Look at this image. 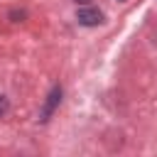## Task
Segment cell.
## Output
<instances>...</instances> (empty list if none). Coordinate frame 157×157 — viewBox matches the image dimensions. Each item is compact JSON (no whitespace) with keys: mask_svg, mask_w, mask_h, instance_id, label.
Segmentation results:
<instances>
[{"mask_svg":"<svg viewBox=\"0 0 157 157\" xmlns=\"http://www.w3.org/2000/svg\"><path fill=\"white\" fill-rule=\"evenodd\" d=\"M76 20H78V25H83V27H96V25L103 22V12H101L98 7H81V10L76 12Z\"/></svg>","mask_w":157,"mask_h":157,"instance_id":"obj_1","label":"cell"},{"mask_svg":"<svg viewBox=\"0 0 157 157\" xmlns=\"http://www.w3.org/2000/svg\"><path fill=\"white\" fill-rule=\"evenodd\" d=\"M59 101H61V88L54 86L52 93L47 96V103H44V108H42V118H39V120H49V115L54 113V108L59 105Z\"/></svg>","mask_w":157,"mask_h":157,"instance_id":"obj_2","label":"cell"},{"mask_svg":"<svg viewBox=\"0 0 157 157\" xmlns=\"http://www.w3.org/2000/svg\"><path fill=\"white\" fill-rule=\"evenodd\" d=\"M7 108H10V105H7V98H5V96H0V118L7 113Z\"/></svg>","mask_w":157,"mask_h":157,"instance_id":"obj_3","label":"cell"},{"mask_svg":"<svg viewBox=\"0 0 157 157\" xmlns=\"http://www.w3.org/2000/svg\"><path fill=\"white\" fill-rule=\"evenodd\" d=\"M74 2H78V5H88L91 0H74Z\"/></svg>","mask_w":157,"mask_h":157,"instance_id":"obj_4","label":"cell"},{"mask_svg":"<svg viewBox=\"0 0 157 157\" xmlns=\"http://www.w3.org/2000/svg\"><path fill=\"white\" fill-rule=\"evenodd\" d=\"M120 2H123V0H120Z\"/></svg>","mask_w":157,"mask_h":157,"instance_id":"obj_5","label":"cell"}]
</instances>
